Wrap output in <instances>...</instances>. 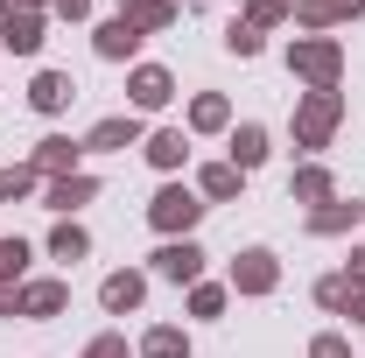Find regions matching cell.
Returning <instances> with one entry per match:
<instances>
[{
  "instance_id": "6da1fadb",
  "label": "cell",
  "mask_w": 365,
  "mask_h": 358,
  "mask_svg": "<svg viewBox=\"0 0 365 358\" xmlns=\"http://www.w3.org/2000/svg\"><path fill=\"white\" fill-rule=\"evenodd\" d=\"M288 63H295V78H309L317 91H337V63H344V56H337L330 36H309V43L288 49Z\"/></svg>"
},
{
  "instance_id": "7a4b0ae2",
  "label": "cell",
  "mask_w": 365,
  "mask_h": 358,
  "mask_svg": "<svg viewBox=\"0 0 365 358\" xmlns=\"http://www.w3.org/2000/svg\"><path fill=\"white\" fill-rule=\"evenodd\" d=\"M337 113H344V98H337V91H309V98H302V113H295V140H302V148H323L330 127H337Z\"/></svg>"
},
{
  "instance_id": "3957f363",
  "label": "cell",
  "mask_w": 365,
  "mask_h": 358,
  "mask_svg": "<svg viewBox=\"0 0 365 358\" xmlns=\"http://www.w3.org/2000/svg\"><path fill=\"white\" fill-rule=\"evenodd\" d=\"M148 218H155V232H190V225L204 218V204H197V197H190L182 183H169V190H155Z\"/></svg>"
},
{
  "instance_id": "277c9868",
  "label": "cell",
  "mask_w": 365,
  "mask_h": 358,
  "mask_svg": "<svg viewBox=\"0 0 365 358\" xmlns=\"http://www.w3.org/2000/svg\"><path fill=\"white\" fill-rule=\"evenodd\" d=\"M274 281H281V267H274L267 246H253V253H239V260H232V288H239V295H267Z\"/></svg>"
},
{
  "instance_id": "5b68a950",
  "label": "cell",
  "mask_w": 365,
  "mask_h": 358,
  "mask_svg": "<svg viewBox=\"0 0 365 358\" xmlns=\"http://www.w3.org/2000/svg\"><path fill=\"white\" fill-rule=\"evenodd\" d=\"M127 91H134V106H140V113H155V106H169V98H176V78H169L162 63H140Z\"/></svg>"
},
{
  "instance_id": "8992f818",
  "label": "cell",
  "mask_w": 365,
  "mask_h": 358,
  "mask_svg": "<svg viewBox=\"0 0 365 358\" xmlns=\"http://www.w3.org/2000/svg\"><path fill=\"white\" fill-rule=\"evenodd\" d=\"M155 274H169V281H197V274H204V253H197L190 239H169V246L155 253Z\"/></svg>"
},
{
  "instance_id": "52a82bcc",
  "label": "cell",
  "mask_w": 365,
  "mask_h": 358,
  "mask_svg": "<svg viewBox=\"0 0 365 358\" xmlns=\"http://www.w3.org/2000/svg\"><path fill=\"white\" fill-rule=\"evenodd\" d=\"M0 49L36 56V49H43V14H0Z\"/></svg>"
},
{
  "instance_id": "ba28073f",
  "label": "cell",
  "mask_w": 365,
  "mask_h": 358,
  "mask_svg": "<svg viewBox=\"0 0 365 358\" xmlns=\"http://www.w3.org/2000/svg\"><path fill=\"white\" fill-rule=\"evenodd\" d=\"M71 98H78V85H71L63 71H43V78L29 85V106H36V113H63Z\"/></svg>"
},
{
  "instance_id": "9c48e42d",
  "label": "cell",
  "mask_w": 365,
  "mask_h": 358,
  "mask_svg": "<svg viewBox=\"0 0 365 358\" xmlns=\"http://www.w3.org/2000/svg\"><path fill=\"white\" fill-rule=\"evenodd\" d=\"M140 295H148V281H140V274H106V288H98V302H106L113 316L140 310Z\"/></svg>"
},
{
  "instance_id": "30bf717a",
  "label": "cell",
  "mask_w": 365,
  "mask_h": 358,
  "mask_svg": "<svg viewBox=\"0 0 365 358\" xmlns=\"http://www.w3.org/2000/svg\"><path fill=\"white\" fill-rule=\"evenodd\" d=\"M134 140H140V120H134V113H120V120H98L85 148H98V155H113V148H134Z\"/></svg>"
},
{
  "instance_id": "8fae6325",
  "label": "cell",
  "mask_w": 365,
  "mask_h": 358,
  "mask_svg": "<svg viewBox=\"0 0 365 358\" xmlns=\"http://www.w3.org/2000/svg\"><path fill=\"white\" fill-rule=\"evenodd\" d=\"M71 162H78V140H63V134H49L43 148H36V176H71Z\"/></svg>"
},
{
  "instance_id": "7c38bea8",
  "label": "cell",
  "mask_w": 365,
  "mask_h": 358,
  "mask_svg": "<svg viewBox=\"0 0 365 358\" xmlns=\"http://www.w3.org/2000/svg\"><path fill=\"white\" fill-rule=\"evenodd\" d=\"M91 197H98L91 176H49V211H78V204H91Z\"/></svg>"
},
{
  "instance_id": "4fadbf2b",
  "label": "cell",
  "mask_w": 365,
  "mask_h": 358,
  "mask_svg": "<svg viewBox=\"0 0 365 358\" xmlns=\"http://www.w3.org/2000/svg\"><path fill=\"white\" fill-rule=\"evenodd\" d=\"M120 21H134L140 36H148V29H169L176 7H169V0H120Z\"/></svg>"
},
{
  "instance_id": "5bb4252c",
  "label": "cell",
  "mask_w": 365,
  "mask_h": 358,
  "mask_svg": "<svg viewBox=\"0 0 365 358\" xmlns=\"http://www.w3.org/2000/svg\"><path fill=\"white\" fill-rule=\"evenodd\" d=\"M267 162V127H232V169H260Z\"/></svg>"
},
{
  "instance_id": "9a60e30c",
  "label": "cell",
  "mask_w": 365,
  "mask_h": 358,
  "mask_svg": "<svg viewBox=\"0 0 365 358\" xmlns=\"http://www.w3.org/2000/svg\"><path fill=\"white\" fill-rule=\"evenodd\" d=\"M134 49H140L134 21H106V29H98V56H106V63H120V56H134Z\"/></svg>"
},
{
  "instance_id": "2e32d148",
  "label": "cell",
  "mask_w": 365,
  "mask_h": 358,
  "mask_svg": "<svg viewBox=\"0 0 365 358\" xmlns=\"http://www.w3.org/2000/svg\"><path fill=\"white\" fill-rule=\"evenodd\" d=\"M63 302H71L63 281H36V288H21V316H56Z\"/></svg>"
},
{
  "instance_id": "e0dca14e",
  "label": "cell",
  "mask_w": 365,
  "mask_h": 358,
  "mask_svg": "<svg viewBox=\"0 0 365 358\" xmlns=\"http://www.w3.org/2000/svg\"><path fill=\"white\" fill-rule=\"evenodd\" d=\"M182 155H190L182 127H162V134H148V162H155V169H182Z\"/></svg>"
},
{
  "instance_id": "ac0fdd59",
  "label": "cell",
  "mask_w": 365,
  "mask_h": 358,
  "mask_svg": "<svg viewBox=\"0 0 365 358\" xmlns=\"http://www.w3.org/2000/svg\"><path fill=\"white\" fill-rule=\"evenodd\" d=\"M140 358H190V337L162 323V330H148V337H140Z\"/></svg>"
},
{
  "instance_id": "d6986e66",
  "label": "cell",
  "mask_w": 365,
  "mask_h": 358,
  "mask_svg": "<svg viewBox=\"0 0 365 358\" xmlns=\"http://www.w3.org/2000/svg\"><path fill=\"white\" fill-rule=\"evenodd\" d=\"M225 120H232V106H225V98H218V91H204V98L190 106V127H197V134H218Z\"/></svg>"
},
{
  "instance_id": "ffe728a7",
  "label": "cell",
  "mask_w": 365,
  "mask_h": 358,
  "mask_svg": "<svg viewBox=\"0 0 365 358\" xmlns=\"http://www.w3.org/2000/svg\"><path fill=\"white\" fill-rule=\"evenodd\" d=\"M49 253H56V260H85V253H91L85 225H71V218H63V225H56V232H49Z\"/></svg>"
},
{
  "instance_id": "44dd1931",
  "label": "cell",
  "mask_w": 365,
  "mask_h": 358,
  "mask_svg": "<svg viewBox=\"0 0 365 358\" xmlns=\"http://www.w3.org/2000/svg\"><path fill=\"white\" fill-rule=\"evenodd\" d=\"M295 14H302L309 29H330V21H344V14H359V0H302Z\"/></svg>"
},
{
  "instance_id": "7402d4cb",
  "label": "cell",
  "mask_w": 365,
  "mask_h": 358,
  "mask_svg": "<svg viewBox=\"0 0 365 358\" xmlns=\"http://www.w3.org/2000/svg\"><path fill=\"white\" fill-rule=\"evenodd\" d=\"M344 225H359V204H337V197H330L317 218H309V232H323V239H330V232H344Z\"/></svg>"
},
{
  "instance_id": "603a6c76",
  "label": "cell",
  "mask_w": 365,
  "mask_h": 358,
  "mask_svg": "<svg viewBox=\"0 0 365 358\" xmlns=\"http://www.w3.org/2000/svg\"><path fill=\"white\" fill-rule=\"evenodd\" d=\"M239 176H246V169H232V162L204 169V197H239Z\"/></svg>"
},
{
  "instance_id": "cb8c5ba5",
  "label": "cell",
  "mask_w": 365,
  "mask_h": 358,
  "mask_svg": "<svg viewBox=\"0 0 365 358\" xmlns=\"http://www.w3.org/2000/svg\"><path fill=\"white\" fill-rule=\"evenodd\" d=\"M295 197L302 204H330V176L323 169H295Z\"/></svg>"
},
{
  "instance_id": "d4e9b609",
  "label": "cell",
  "mask_w": 365,
  "mask_h": 358,
  "mask_svg": "<svg viewBox=\"0 0 365 358\" xmlns=\"http://www.w3.org/2000/svg\"><path fill=\"white\" fill-rule=\"evenodd\" d=\"M36 190V169L21 162V169H0V204H14V197H29Z\"/></svg>"
},
{
  "instance_id": "484cf974",
  "label": "cell",
  "mask_w": 365,
  "mask_h": 358,
  "mask_svg": "<svg viewBox=\"0 0 365 358\" xmlns=\"http://www.w3.org/2000/svg\"><path fill=\"white\" fill-rule=\"evenodd\" d=\"M225 49H232V56H260V29H253V21H232V29H225Z\"/></svg>"
},
{
  "instance_id": "4316f807",
  "label": "cell",
  "mask_w": 365,
  "mask_h": 358,
  "mask_svg": "<svg viewBox=\"0 0 365 358\" xmlns=\"http://www.w3.org/2000/svg\"><path fill=\"white\" fill-rule=\"evenodd\" d=\"M317 302H323V310H344V302H351V281H344V274L317 281Z\"/></svg>"
},
{
  "instance_id": "83f0119b",
  "label": "cell",
  "mask_w": 365,
  "mask_h": 358,
  "mask_svg": "<svg viewBox=\"0 0 365 358\" xmlns=\"http://www.w3.org/2000/svg\"><path fill=\"white\" fill-rule=\"evenodd\" d=\"M190 310H197V316H218V310H225V288H211V281H197V295H190Z\"/></svg>"
},
{
  "instance_id": "f1b7e54d",
  "label": "cell",
  "mask_w": 365,
  "mask_h": 358,
  "mask_svg": "<svg viewBox=\"0 0 365 358\" xmlns=\"http://www.w3.org/2000/svg\"><path fill=\"white\" fill-rule=\"evenodd\" d=\"M21 260H29V246H21V239H0V281H14Z\"/></svg>"
},
{
  "instance_id": "f546056e",
  "label": "cell",
  "mask_w": 365,
  "mask_h": 358,
  "mask_svg": "<svg viewBox=\"0 0 365 358\" xmlns=\"http://www.w3.org/2000/svg\"><path fill=\"white\" fill-rule=\"evenodd\" d=\"M309 358H351V344H344V337H317V344H309Z\"/></svg>"
},
{
  "instance_id": "4dcf8cb0",
  "label": "cell",
  "mask_w": 365,
  "mask_h": 358,
  "mask_svg": "<svg viewBox=\"0 0 365 358\" xmlns=\"http://www.w3.org/2000/svg\"><path fill=\"white\" fill-rule=\"evenodd\" d=\"M85 358H127V337H98V344H91Z\"/></svg>"
},
{
  "instance_id": "1f68e13d",
  "label": "cell",
  "mask_w": 365,
  "mask_h": 358,
  "mask_svg": "<svg viewBox=\"0 0 365 358\" xmlns=\"http://www.w3.org/2000/svg\"><path fill=\"white\" fill-rule=\"evenodd\" d=\"M49 7H56L63 21H85V14H91V0H49Z\"/></svg>"
},
{
  "instance_id": "d6a6232c",
  "label": "cell",
  "mask_w": 365,
  "mask_h": 358,
  "mask_svg": "<svg viewBox=\"0 0 365 358\" xmlns=\"http://www.w3.org/2000/svg\"><path fill=\"white\" fill-rule=\"evenodd\" d=\"M281 7H288V0H253V29H260V21H281Z\"/></svg>"
},
{
  "instance_id": "836d02e7",
  "label": "cell",
  "mask_w": 365,
  "mask_h": 358,
  "mask_svg": "<svg viewBox=\"0 0 365 358\" xmlns=\"http://www.w3.org/2000/svg\"><path fill=\"white\" fill-rule=\"evenodd\" d=\"M0 316H21V288H7V281H0Z\"/></svg>"
},
{
  "instance_id": "e575fe53",
  "label": "cell",
  "mask_w": 365,
  "mask_h": 358,
  "mask_svg": "<svg viewBox=\"0 0 365 358\" xmlns=\"http://www.w3.org/2000/svg\"><path fill=\"white\" fill-rule=\"evenodd\" d=\"M344 310H351V323H365V295H351V302H344Z\"/></svg>"
},
{
  "instance_id": "d590c367",
  "label": "cell",
  "mask_w": 365,
  "mask_h": 358,
  "mask_svg": "<svg viewBox=\"0 0 365 358\" xmlns=\"http://www.w3.org/2000/svg\"><path fill=\"white\" fill-rule=\"evenodd\" d=\"M344 281H365V253H351V274H344Z\"/></svg>"
},
{
  "instance_id": "8d00e7d4",
  "label": "cell",
  "mask_w": 365,
  "mask_h": 358,
  "mask_svg": "<svg viewBox=\"0 0 365 358\" xmlns=\"http://www.w3.org/2000/svg\"><path fill=\"white\" fill-rule=\"evenodd\" d=\"M0 14H29V0H0Z\"/></svg>"
},
{
  "instance_id": "74e56055",
  "label": "cell",
  "mask_w": 365,
  "mask_h": 358,
  "mask_svg": "<svg viewBox=\"0 0 365 358\" xmlns=\"http://www.w3.org/2000/svg\"><path fill=\"white\" fill-rule=\"evenodd\" d=\"M359 7H365V0H359Z\"/></svg>"
}]
</instances>
